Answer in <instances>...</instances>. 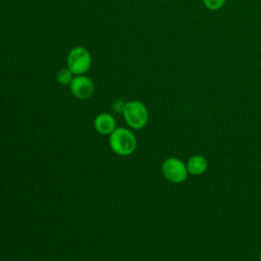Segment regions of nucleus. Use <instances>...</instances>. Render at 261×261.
<instances>
[{
    "mask_svg": "<svg viewBox=\"0 0 261 261\" xmlns=\"http://www.w3.org/2000/svg\"><path fill=\"white\" fill-rule=\"evenodd\" d=\"M109 146L119 156H128L137 148V139L133 132L125 127H116L109 135Z\"/></svg>",
    "mask_w": 261,
    "mask_h": 261,
    "instance_id": "obj_1",
    "label": "nucleus"
},
{
    "mask_svg": "<svg viewBox=\"0 0 261 261\" xmlns=\"http://www.w3.org/2000/svg\"><path fill=\"white\" fill-rule=\"evenodd\" d=\"M122 115L126 124L135 129L143 128L149 119V112L147 107L143 102L138 100L126 102L122 111Z\"/></svg>",
    "mask_w": 261,
    "mask_h": 261,
    "instance_id": "obj_2",
    "label": "nucleus"
},
{
    "mask_svg": "<svg viewBox=\"0 0 261 261\" xmlns=\"http://www.w3.org/2000/svg\"><path fill=\"white\" fill-rule=\"evenodd\" d=\"M92 56L88 49L82 46L72 48L66 59L67 68L74 74H85L91 67Z\"/></svg>",
    "mask_w": 261,
    "mask_h": 261,
    "instance_id": "obj_3",
    "label": "nucleus"
},
{
    "mask_svg": "<svg viewBox=\"0 0 261 261\" xmlns=\"http://www.w3.org/2000/svg\"><path fill=\"white\" fill-rule=\"evenodd\" d=\"M161 171L163 176L170 182L180 184L186 180L188 176L187 165L175 157H169L165 159L161 166Z\"/></svg>",
    "mask_w": 261,
    "mask_h": 261,
    "instance_id": "obj_4",
    "label": "nucleus"
},
{
    "mask_svg": "<svg viewBox=\"0 0 261 261\" xmlns=\"http://www.w3.org/2000/svg\"><path fill=\"white\" fill-rule=\"evenodd\" d=\"M69 89L75 98L86 100L93 96L95 92V85L94 82L86 74H79L73 76L69 84Z\"/></svg>",
    "mask_w": 261,
    "mask_h": 261,
    "instance_id": "obj_5",
    "label": "nucleus"
},
{
    "mask_svg": "<svg viewBox=\"0 0 261 261\" xmlns=\"http://www.w3.org/2000/svg\"><path fill=\"white\" fill-rule=\"evenodd\" d=\"M94 127L101 135H110L116 128V121L109 113H100L94 119Z\"/></svg>",
    "mask_w": 261,
    "mask_h": 261,
    "instance_id": "obj_6",
    "label": "nucleus"
},
{
    "mask_svg": "<svg viewBox=\"0 0 261 261\" xmlns=\"http://www.w3.org/2000/svg\"><path fill=\"white\" fill-rule=\"evenodd\" d=\"M207 166H208L207 160L202 155L192 156L187 163L188 172L193 175H200L204 173L207 169Z\"/></svg>",
    "mask_w": 261,
    "mask_h": 261,
    "instance_id": "obj_7",
    "label": "nucleus"
},
{
    "mask_svg": "<svg viewBox=\"0 0 261 261\" xmlns=\"http://www.w3.org/2000/svg\"><path fill=\"white\" fill-rule=\"evenodd\" d=\"M73 73L68 68H62L60 69L56 74V81L58 84L62 86H67L71 83L73 79Z\"/></svg>",
    "mask_w": 261,
    "mask_h": 261,
    "instance_id": "obj_8",
    "label": "nucleus"
},
{
    "mask_svg": "<svg viewBox=\"0 0 261 261\" xmlns=\"http://www.w3.org/2000/svg\"><path fill=\"white\" fill-rule=\"evenodd\" d=\"M225 1L226 0H203V3L209 10L216 11L222 8V6L225 4Z\"/></svg>",
    "mask_w": 261,
    "mask_h": 261,
    "instance_id": "obj_9",
    "label": "nucleus"
},
{
    "mask_svg": "<svg viewBox=\"0 0 261 261\" xmlns=\"http://www.w3.org/2000/svg\"><path fill=\"white\" fill-rule=\"evenodd\" d=\"M126 102H124L122 99H115L113 102H112V110L115 112V113H121L122 114V111H123V108H124V105H125Z\"/></svg>",
    "mask_w": 261,
    "mask_h": 261,
    "instance_id": "obj_10",
    "label": "nucleus"
},
{
    "mask_svg": "<svg viewBox=\"0 0 261 261\" xmlns=\"http://www.w3.org/2000/svg\"><path fill=\"white\" fill-rule=\"evenodd\" d=\"M259 260L261 261V251H260V253H259Z\"/></svg>",
    "mask_w": 261,
    "mask_h": 261,
    "instance_id": "obj_11",
    "label": "nucleus"
}]
</instances>
